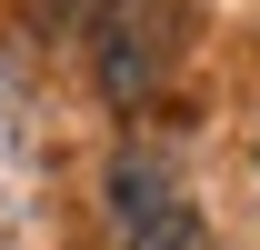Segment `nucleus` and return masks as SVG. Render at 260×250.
Segmentation results:
<instances>
[{
    "instance_id": "f257e3e1",
    "label": "nucleus",
    "mask_w": 260,
    "mask_h": 250,
    "mask_svg": "<svg viewBox=\"0 0 260 250\" xmlns=\"http://www.w3.org/2000/svg\"><path fill=\"white\" fill-rule=\"evenodd\" d=\"M180 70V0H100L90 10V80L110 110H150Z\"/></svg>"
},
{
    "instance_id": "f03ea898",
    "label": "nucleus",
    "mask_w": 260,
    "mask_h": 250,
    "mask_svg": "<svg viewBox=\"0 0 260 250\" xmlns=\"http://www.w3.org/2000/svg\"><path fill=\"white\" fill-rule=\"evenodd\" d=\"M180 200V180H170V160H150V150H130L120 170H110V210H120V230H140L150 210H170Z\"/></svg>"
},
{
    "instance_id": "7ed1b4c3",
    "label": "nucleus",
    "mask_w": 260,
    "mask_h": 250,
    "mask_svg": "<svg viewBox=\"0 0 260 250\" xmlns=\"http://www.w3.org/2000/svg\"><path fill=\"white\" fill-rule=\"evenodd\" d=\"M120 250H210V220H200L190 200H170V210H150L140 230H120Z\"/></svg>"
}]
</instances>
